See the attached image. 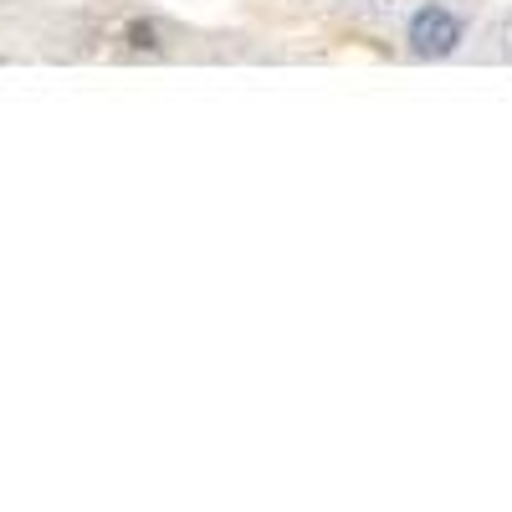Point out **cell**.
<instances>
[{
    "label": "cell",
    "instance_id": "obj_2",
    "mask_svg": "<svg viewBox=\"0 0 512 512\" xmlns=\"http://www.w3.org/2000/svg\"><path fill=\"white\" fill-rule=\"evenodd\" d=\"M134 47H154V31L149 26H134Z\"/></svg>",
    "mask_w": 512,
    "mask_h": 512
},
{
    "label": "cell",
    "instance_id": "obj_1",
    "mask_svg": "<svg viewBox=\"0 0 512 512\" xmlns=\"http://www.w3.org/2000/svg\"><path fill=\"white\" fill-rule=\"evenodd\" d=\"M456 41H461V21L451 11H441V6L415 11V21H410V52L415 57H451Z\"/></svg>",
    "mask_w": 512,
    "mask_h": 512
}]
</instances>
